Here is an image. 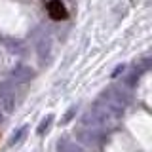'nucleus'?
Masks as SVG:
<instances>
[{
  "label": "nucleus",
  "instance_id": "obj_1",
  "mask_svg": "<svg viewBox=\"0 0 152 152\" xmlns=\"http://www.w3.org/2000/svg\"><path fill=\"white\" fill-rule=\"evenodd\" d=\"M46 10H48V13H50V17L53 19V21H63V19L69 17V12H66V8L63 6L61 0H50V2L46 4Z\"/></svg>",
  "mask_w": 152,
  "mask_h": 152
}]
</instances>
